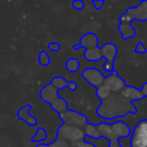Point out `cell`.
<instances>
[{
    "mask_svg": "<svg viewBox=\"0 0 147 147\" xmlns=\"http://www.w3.org/2000/svg\"><path fill=\"white\" fill-rule=\"evenodd\" d=\"M143 5H144V3H143V1H142L140 4H138L136 7H134V8H128L129 11L133 12L134 14L128 15V14H126V13H124V14L121 15L120 24H119V26H118L120 32L123 31L125 25H128L129 29H130V31L133 33V35L136 34V29L131 27L130 25H129V23L132 20H135V19H138V20H141V21L147 20V7H143Z\"/></svg>",
    "mask_w": 147,
    "mask_h": 147,
    "instance_id": "obj_1",
    "label": "cell"
},
{
    "mask_svg": "<svg viewBox=\"0 0 147 147\" xmlns=\"http://www.w3.org/2000/svg\"><path fill=\"white\" fill-rule=\"evenodd\" d=\"M131 147H147V119L136 124L133 130H130Z\"/></svg>",
    "mask_w": 147,
    "mask_h": 147,
    "instance_id": "obj_2",
    "label": "cell"
},
{
    "mask_svg": "<svg viewBox=\"0 0 147 147\" xmlns=\"http://www.w3.org/2000/svg\"><path fill=\"white\" fill-rule=\"evenodd\" d=\"M31 110V105H25L21 107L17 112V118L19 120H22L29 126H35L37 124V119L35 117L31 116L29 114V111Z\"/></svg>",
    "mask_w": 147,
    "mask_h": 147,
    "instance_id": "obj_3",
    "label": "cell"
},
{
    "mask_svg": "<svg viewBox=\"0 0 147 147\" xmlns=\"http://www.w3.org/2000/svg\"><path fill=\"white\" fill-rule=\"evenodd\" d=\"M47 134L45 129H43L42 127H39L37 129L36 134L33 137H31V141L32 142H43L45 140H47Z\"/></svg>",
    "mask_w": 147,
    "mask_h": 147,
    "instance_id": "obj_4",
    "label": "cell"
},
{
    "mask_svg": "<svg viewBox=\"0 0 147 147\" xmlns=\"http://www.w3.org/2000/svg\"><path fill=\"white\" fill-rule=\"evenodd\" d=\"M65 67H67V71H71V73L77 71L79 69V67H80V61L77 59L71 57V59H67V61L65 63Z\"/></svg>",
    "mask_w": 147,
    "mask_h": 147,
    "instance_id": "obj_5",
    "label": "cell"
},
{
    "mask_svg": "<svg viewBox=\"0 0 147 147\" xmlns=\"http://www.w3.org/2000/svg\"><path fill=\"white\" fill-rule=\"evenodd\" d=\"M38 63L41 67H47L51 63V57L45 51H41L38 53Z\"/></svg>",
    "mask_w": 147,
    "mask_h": 147,
    "instance_id": "obj_6",
    "label": "cell"
},
{
    "mask_svg": "<svg viewBox=\"0 0 147 147\" xmlns=\"http://www.w3.org/2000/svg\"><path fill=\"white\" fill-rule=\"evenodd\" d=\"M135 53H140V55H144V53H147V49L146 47H144L142 41H138L136 45V47H135Z\"/></svg>",
    "mask_w": 147,
    "mask_h": 147,
    "instance_id": "obj_7",
    "label": "cell"
},
{
    "mask_svg": "<svg viewBox=\"0 0 147 147\" xmlns=\"http://www.w3.org/2000/svg\"><path fill=\"white\" fill-rule=\"evenodd\" d=\"M47 47H49V49L51 51H53V53H57V51H61V45H59V42H55V41H53V42H49V45H47Z\"/></svg>",
    "mask_w": 147,
    "mask_h": 147,
    "instance_id": "obj_8",
    "label": "cell"
},
{
    "mask_svg": "<svg viewBox=\"0 0 147 147\" xmlns=\"http://www.w3.org/2000/svg\"><path fill=\"white\" fill-rule=\"evenodd\" d=\"M71 5H73V7L76 9V10H82L85 7V3L82 0H75V1H73Z\"/></svg>",
    "mask_w": 147,
    "mask_h": 147,
    "instance_id": "obj_9",
    "label": "cell"
},
{
    "mask_svg": "<svg viewBox=\"0 0 147 147\" xmlns=\"http://www.w3.org/2000/svg\"><path fill=\"white\" fill-rule=\"evenodd\" d=\"M93 5H94V8L96 10H100L105 4V1L104 0H95V1H92Z\"/></svg>",
    "mask_w": 147,
    "mask_h": 147,
    "instance_id": "obj_10",
    "label": "cell"
},
{
    "mask_svg": "<svg viewBox=\"0 0 147 147\" xmlns=\"http://www.w3.org/2000/svg\"><path fill=\"white\" fill-rule=\"evenodd\" d=\"M67 87L71 91H76L77 90V84L75 82H69L67 83Z\"/></svg>",
    "mask_w": 147,
    "mask_h": 147,
    "instance_id": "obj_11",
    "label": "cell"
}]
</instances>
